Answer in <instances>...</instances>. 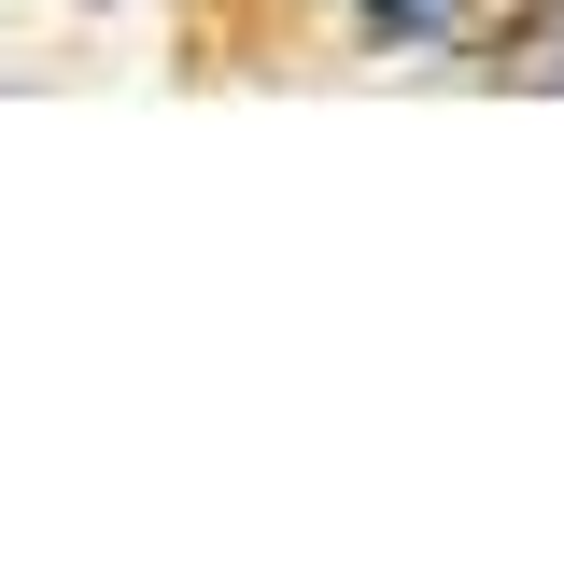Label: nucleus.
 <instances>
[{
  "label": "nucleus",
  "mask_w": 564,
  "mask_h": 564,
  "mask_svg": "<svg viewBox=\"0 0 564 564\" xmlns=\"http://www.w3.org/2000/svg\"><path fill=\"white\" fill-rule=\"evenodd\" d=\"M367 14H381L395 43H423V29H437V0H367Z\"/></svg>",
  "instance_id": "obj_1"
}]
</instances>
